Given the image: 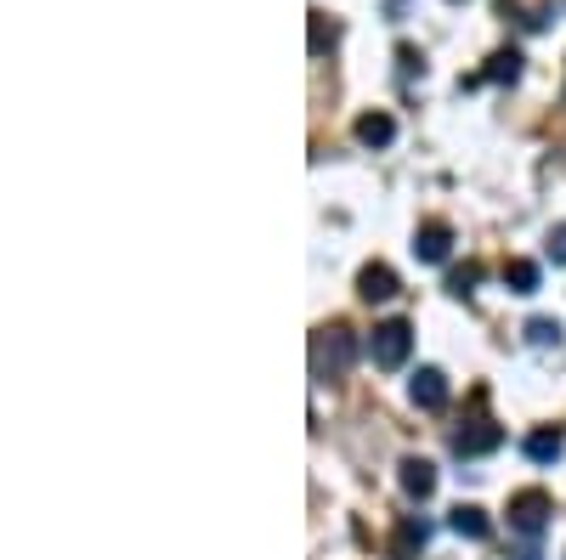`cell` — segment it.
<instances>
[{
    "mask_svg": "<svg viewBox=\"0 0 566 560\" xmlns=\"http://www.w3.org/2000/svg\"><path fill=\"white\" fill-rule=\"evenodd\" d=\"M352 362H357L352 323H323L317 340H312V373H317V380H346Z\"/></svg>",
    "mask_w": 566,
    "mask_h": 560,
    "instance_id": "6da1fadb",
    "label": "cell"
},
{
    "mask_svg": "<svg viewBox=\"0 0 566 560\" xmlns=\"http://www.w3.org/2000/svg\"><path fill=\"white\" fill-rule=\"evenodd\" d=\"M408 351H413V329H408L402 317L374 323V335H368V357H374V368H402Z\"/></svg>",
    "mask_w": 566,
    "mask_h": 560,
    "instance_id": "7a4b0ae2",
    "label": "cell"
},
{
    "mask_svg": "<svg viewBox=\"0 0 566 560\" xmlns=\"http://www.w3.org/2000/svg\"><path fill=\"white\" fill-rule=\"evenodd\" d=\"M549 516H555V504H549L544 487H527V493H515V498H510V527H515V532H527V538H538V532L549 527Z\"/></svg>",
    "mask_w": 566,
    "mask_h": 560,
    "instance_id": "3957f363",
    "label": "cell"
},
{
    "mask_svg": "<svg viewBox=\"0 0 566 560\" xmlns=\"http://www.w3.org/2000/svg\"><path fill=\"white\" fill-rule=\"evenodd\" d=\"M493 447H504V425H493V419H470V425L453 431V453L459 458H482Z\"/></svg>",
    "mask_w": 566,
    "mask_h": 560,
    "instance_id": "277c9868",
    "label": "cell"
},
{
    "mask_svg": "<svg viewBox=\"0 0 566 560\" xmlns=\"http://www.w3.org/2000/svg\"><path fill=\"white\" fill-rule=\"evenodd\" d=\"M424 543H431V521H424V516H402L397 532H391V560H419Z\"/></svg>",
    "mask_w": 566,
    "mask_h": 560,
    "instance_id": "5b68a950",
    "label": "cell"
},
{
    "mask_svg": "<svg viewBox=\"0 0 566 560\" xmlns=\"http://www.w3.org/2000/svg\"><path fill=\"white\" fill-rule=\"evenodd\" d=\"M357 295H363L368 306H380V300H397V272H391L386 261H368V266L357 272Z\"/></svg>",
    "mask_w": 566,
    "mask_h": 560,
    "instance_id": "8992f818",
    "label": "cell"
},
{
    "mask_svg": "<svg viewBox=\"0 0 566 560\" xmlns=\"http://www.w3.org/2000/svg\"><path fill=\"white\" fill-rule=\"evenodd\" d=\"M408 397H413V408H424V413L448 408V373H442V368H419L413 385H408Z\"/></svg>",
    "mask_w": 566,
    "mask_h": 560,
    "instance_id": "52a82bcc",
    "label": "cell"
},
{
    "mask_svg": "<svg viewBox=\"0 0 566 560\" xmlns=\"http://www.w3.org/2000/svg\"><path fill=\"white\" fill-rule=\"evenodd\" d=\"M448 250H453V226L448 221H424L413 232V255L419 261H448Z\"/></svg>",
    "mask_w": 566,
    "mask_h": 560,
    "instance_id": "ba28073f",
    "label": "cell"
},
{
    "mask_svg": "<svg viewBox=\"0 0 566 560\" xmlns=\"http://www.w3.org/2000/svg\"><path fill=\"white\" fill-rule=\"evenodd\" d=\"M397 471H402L397 482H402V493H408V498H419V504H424V498L437 493V464H431V458H402Z\"/></svg>",
    "mask_w": 566,
    "mask_h": 560,
    "instance_id": "9c48e42d",
    "label": "cell"
},
{
    "mask_svg": "<svg viewBox=\"0 0 566 560\" xmlns=\"http://www.w3.org/2000/svg\"><path fill=\"white\" fill-rule=\"evenodd\" d=\"M357 142L363 148H391V136H397V119L391 114H380V108H374V114H357Z\"/></svg>",
    "mask_w": 566,
    "mask_h": 560,
    "instance_id": "30bf717a",
    "label": "cell"
},
{
    "mask_svg": "<svg viewBox=\"0 0 566 560\" xmlns=\"http://www.w3.org/2000/svg\"><path fill=\"white\" fill-rule=\"evenodd\" d=\"M448 527L459 532V538H493V521H488V509H476V504H459L453 516H448Z\"/></svg>",
    "mask_w": 566,
    "mask_h": 560,
    "instance_id": "8fae6325",
    "label": "cell"
},
{
    "mask_svg": "<svg viewBox=\"0 0 566 560\" xmlns=\"http://www.w3.org/2000/svg\"><path fill=\"white\" fill-rule=\"evenodd\" d=\"M482 80H499V85H504V80H522V52H515V45H510V52H493L488 68H482V74H470L464 85H482Z\"/></svg>",
    "mask_w": 566,
    "mask_h": 560,
    "instance_id": "7c38bea8",
    "label": "cell"
},
{
    "mask_svg": "<svg viewBox=\"0 0 566 560\" xmlns=\"http://www.w3.org/2000/svg\"><path fill=\"white\" fill-rule=\"evenodd\" d=\"M560 453H566V436H560L555 425H538V431L527 436V458H533V464H555Z\"/></svg>",
    "mask_w": 566,
    "mask_h": 560,
    "instance_id": "4fadbf2b",
    "label": "cell"
},
{
    "mask_svg": "<svg viewBox=\"0 0 566 560\" xmlns=\"http://www.w3.org/2000/svg\"><path fill=\"white\" fill-rule=\"evenodd\" d=\"M504 289H510V295H538V266L522 261V255L504 261Z\"/></svg>",
    "mask_w": 566,
    "mask_h": 560,
    "instance_id": "5bb4252c",
    "label": "cell"
},
{
    "mask_svg": "<svg viewBox=\"0 0 566 560\" xmlns=\"http://www.w3.org/2000/svg\"><path fill=\"white\" fill-rule=\"evenodd\" d=\"M476 284H482V266H476V261H464V266L448 272V295H459V300L476 295Z\"/></svg>",
    "mask_w": 566,
    "mask_h": 560,
    "instance_id": "9a60e30c",
    "label": "cell"
},
{
    "mask_svg": "<svg viewBox=\"0 0 566 560\" xmlns=\"http://www.w3.org/2000/svg\"><path fill=\"white\" fill-rule=\"evenodd\" d=\"M340 40V23H328V12H312V57H323Z\"/></svg>",
    "mask_w": 566,
    "mask_h": 560,
    "instance_id": "2e32d148",
    "label": "cell"
},
{
    "mask_svg": "<svg viewBox=\"0 0 566 560\" xmlns=\"http://www.w3.org/2000/svg\"><path fill=\"white\" fill-rule=\"evenodd\" d=\"M527 340H533V346H560V323H555V317H533V323H527Z\"/></svg>",
    "mask_w": 566,
    "mask_h": 560,
    "instance_id": "e0dca14e",
    "label": "cell"
},
{
    "mask_svg": "<svg viewBox=\"0 0 566 560\" xmlns=\"http://www.w3.org/2000/svg\"><path fill=\"white\" fill-rule=\"evenodd\" d=\"M544 255H549L555 266H566V221H560V226H549V239H544Z\"/></svg>",
    "mask_w": 566,
    "mask_h": 560,
    "instance_id": "ac0fdd59",
    "label": "cell"
},
{
    "mask_svg": "<svg viewBox=\"0 0 566 560\" xmlns=\"http://www.w3.org/2000/svg\"><path fill=\"white\" fill-rule=\"evenodd\" d=\"M397 63H402V74H413V68H424V63H419V52H413V45H397Z\"/></svg>",
    "mask_w": 566,
    "mask_h": 560,
    "instance_id": "d6986e66",
    "label": "cell"
}]
</instances>
